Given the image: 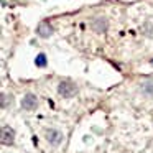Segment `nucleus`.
<instances>
[{
	"label": "nucleus",
	"mask_w": 153,
	"mask_h": 153,
	"mask_svg": "<svg viewBox=\"0 0 153 153\" xmlns=\"http://www.w3.org/2000/svg\"><path fill=\"white\" fill-rule=\"evenodd\" d=\"M58 94L66 97V99H71V97H74L77 94V86L71 79H63L58 84Z\"/></svg>",
	"instance_id": "obj_1"
},
{
	"label": "nucleus",
	"mask_w": 153,
	"mask_h": 153,
	"mask_svg": "<svg viewBox=\"0 0 153 153\" xmlns=\"http://www.w3.org/2000/svg\"><path fill=\"white\" fill-rule=\"evenodd\" d=\"M45 138H46V142L51 143L53 146H58V145L63 143L64 137H63V133L56 128H46L45 130Z\"/></svg>",
	"instance_id": "obj_2"
},
{
	"label": "nucleus",
	"mask_w": 153,
	"mask_h": 153,
	"mask_svg": "<svg viewBox=\"0 0 153 153\" xmlns=\"http://www.w3.org/2000/svg\"><path fill=\"white\" fill-rule=\"evenodd\" d=\"M91 28H92L96 33H105L109 30V20L105 17H94L91 20Z\"/></svg>",
	"instance_id": "obj_3"
},
{
	"label": "nucleus",
	"mask_w": 153,
	"mask_h": 153,
	"mask_svg": "<svg viewBox=\"0 0 153 153\" xmlns=\"http://www.w3.org/2000/svg\"><path fill=\"white\" fill-rule=\"evenodd\" d=\"M0 142H2V145H13L15 142V130L12 128V127L8 125H4L2 127V132H0Z\"/></svg>",
	"instance_id": "obj_4"
},
{
	"label": "nucleus",
	"mask_w": 153,
	"mask_h": 153,
	"mask_svg": "<svg viewBox=\"0 0 153 153\" xmlns=\"http://www.w3.org/2000/svg\"><path fill=\"white\" fill-rule=\"evenodd\" d=\"M22 107H23L25 110H35L38 107L36 96H35V94H31V92L25 94V97L22 99Z\"/></svg>",
	"instance_id": "obj_5"
},
{
	"label": "nucleus",
	"mask_w": 153,
	"mask_h": 153,
	"mask_svg": "<svg viewBox=\"0 0 153 153\" xmlns=\"http://www.w3.org/2000/svg\"><path fill=\"white\" fill-rule=\"evenodd\" d=\"M53 27H51L48 22H41L40 25L36 27V33H38V36L40 38H50L51 35H53Z\"/></svg>",
	"instance_id": "obj_6"
},
{
	"label": "nucleus",
	"mask_w": 153,
	"mask_h": 153,
	"mask_svg": "<svg viewBox=\"0 0 153 153\" xmlns=\"http://www.w3.org/2000/svg\"><path fill=\"white\" fill-rule=\"evenodd\" d=\"M140 89H142V92L145 94V96L153 97V79H145V81H142V84H140Z\"/></svg>",
	"instance_id": "obj_7"
},
{
	"label": "nucleus",
	"mask_w": 153,
	"mask_h": 153,
	"mask_svg": "<svg viewBox=\"0 0 153 153\" xmlns=\"http://www.w3.org/2000/svg\"><path fill=\"white\" fill-rule=\"evenodd\" d=\"M12 102H13V96L12 94H7V92L0 94V105H2V109H8L12 105Z\"/></svg>",
	"instance_id": "obj_8"
},
{
	"label": "nucleus",
	"mask_w": 153,
	"mask_h": 153,
	"mask_svg": "<svg viewBox=\"0 0 153 153\" xmlns=\"http://www.w3.org/2000/svg\"><path fill=\"white\" fill-rule=\"evenodd\" d=\"M35 64H36L38 68H45L46 66V56H45L43 53H40L36 56V59H35Z\"/></svg>",
	"instance_id": "obj_9"
},
{
	"label": "nucleus",
	"mask_w": 153,
	"mask_h": 153,
	"mask_svg": "<svg viewBox=\"0 0 153 153\" xmlns=\"http://www.w3.org/2000/svg\"><path fill=\"white\" fill-rule=\"evenodd\" d=\"M150 63H152V64H153V59H152V61H150Z\"/></svg>",
	"instance_id": "obj_10"
}]
</instances>
